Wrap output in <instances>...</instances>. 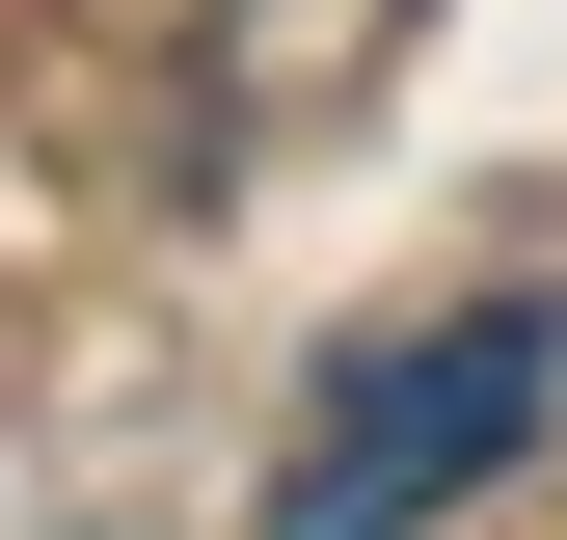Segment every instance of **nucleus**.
<instances>
[{"label": "nucleus", "instance_id": "f257e3e1", "mask_svg": "<svg viewBox=\"0 0 567 540\" xmlns=\"http://www.w3.org/2000/svg\"><path fill=\"white\" fill-rule=\"evenodd\" d=\"M567 405V298H433L379 324V352H324L298 459H270V540H433L460 487H514Z\"/></svg>", "mask_w": 567, "mask_h": 540}]
</instances>
